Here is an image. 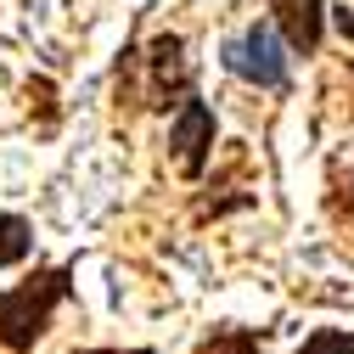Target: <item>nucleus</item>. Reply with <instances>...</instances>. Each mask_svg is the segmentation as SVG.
<instances>
[{"instance_id":"7","label":"nucleus","mask_w":354,"mask_h":354,"mask_svg":"<svg viewBox=\"0 0 354 354\" xmlns=\"http://www.w3.org/2000/svg\"><path fill=\"white\" fill-rule=\"evenodd\" d=\"M298 354H354V332H337V326H321L309 343H298Z\"/></svg>"},{"instance_id":"8","label":"nucleus","mask_w":354,"mask_h":354,"mask_svg":"<svg viewBox=\"0 0 354 354\" xmlns=\"http://www.w3.org/2000/svg\"><path fill=\"white\" fill-rule=\"evenodd\" d=\"M203 354H259V337L253 332H214L203 343Z\"/></svg>"},{"instance_id":"6","label":"nucleus","mask_w":354,"mask_h":354,"mask_svg":"<svg viewBox=\"0 0 354 354\" xmlns=\"http://www.w3.org/2000/svg\"><path fill=\"white\" fill-rule=\"evenodd\" d=\"M34 253V225L23 214H0V270H12Z\"/></svg>"},{"instance_id":"10","label":"nucleus","mask_w":354,"mask_h":354,"mask_svg":"<svg viewBox=\"0 0 354 354\" xmlns=\"http://www.w3.org/2000/svg\"><path fill=\"white\" fill-rule=\"evenodd\" d=\"M348 214H354V163H348Z\"/></svg>"},{"instance_id":"4","label":"nucleus","mask_w":354,"mask_h":354,"mask_svg":"<svg viewBox=\"0 0 354 354\" xmlns=\"http://www.w3.org/2000/svg\"><path fill=\"white\" fill-rule=\"evenodd\" d=\"M152 84H147V107H169V96H192V68H186V39L180 34H158L152 39Z\"/></svg>"},{"instance_id":"1","label":"nucleus","mask_w":354,"mask_h":354,"mask_svg":"<svg viewBox=\"0 0 354 354\" xmlns=\"http://www.w3.org/2000/svg\"><path fill=\"white\" fill-rule=\"evenodd\" d=\"M68 276H73L68 264H57V270H39L23 287L0 292V343H6L12 354L34 348V337L51 326V309L68 298Z\"/></svg>"},{"instance_id":"2","label":"nucleus","mask_w":354,"mask_h":354,"mask_svg":"<svg viewBox=\"0 0 354 354\" xmlns=\"http://www.w3.org/2000/svg\"><path fill=\"white\" fill-rule=\"evenodd\" d=\"M281 28L276 23H248L236 39H225V68L248 84H264V91H281L287 84V51H281Z\"/></svg>"},{"instance_id":"9","label":"nucleus","mask_w":354,"mask_h":354,"mask_svg":"<svg viewBox=\"0 0 354 354\" xmlns=\"http://www.w3.org/2000/svg\"><path fill=\"white\" fill-rule=\"evenodd\" d=\"M332 23H337V34H343V39H354V17H348V6H343V12H332Z\"/></svg>"},{"instance_id":"3","label":"nucleus","mask_w":354,"mask_h":354,"mask_svg":"<svg viewBox=\"0 0 354 354\" xmlns=\"http://www.w3.org/2000/svg\"><path fill=\"white\" fill-rule=\"evenodd\" d=\"M169 147H174V163H180V174H203V163H208V147H214V107L192 91L186 102H180V113H174V124H169Z\"/></svg>"},{"instance_id":"5","label":"nucleus","mask_w":354,"mask_h":354,"mask_svg":"<svg viewBox=\"0 0 354 354\" xmlns=\"http://www.w3.org/2000/svg\"><path fill=\"white\" fill-rule=\"evenodd\" d=\"M270 17L287 34V46L315 57L321 51V28H326V0H270Z\"/></svg>"}]
</instances>
